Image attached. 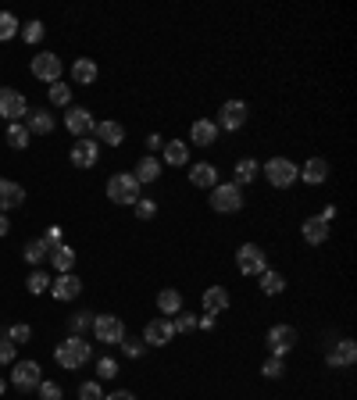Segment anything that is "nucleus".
<instances>
[{"mask_svg":"<svg viewBox=\"0 0 357 400\" xmlns=\"http://www.w3.org/2000/svg\"><path fill=\"white\" fill-rule=\"evenodd\" d=\"M50 104H57V107H68V104H72V86H65V83H54V86H50Z\"/></svg>","mask_w":357,"mask_h":400,"instance_id":"35","label":"nucleus"},{"mask_svg":"<svg viewBox=\"0 0 357 400\" xmlns=\"http://www.w3.org/2000/svg\"><path fill=\"white\" fill-rule=\"evenodd\" d=\"M93 133H97V143H107V147H122L126 143V129L118 122H100Z\"/></svg>","mask_w":357,"mask_h":400,"instance_id":"22","label":"nucleus"},{"mask_svg":"<svg viewBox=\"0 0 357 400\" xmlns=\"http://www.w3.org/2000/svg\"><path fill=\"white\" fill-rule=\"evenodd\" d=\"M97 161H100V143L97 140H79L72 147V164L75 168H93Z\"/></svg>","mask_w":357,"mask_h":400,"instance_id":"16","label":"nucleus"},{"mask_svg":"<svg viewBox=\"0 0 357 400\" xmlns=\"http://www.w3.org/2000/svg\"><path fill=\"white\" fill-rule=\"evenodd\" d=\"M164 161L175 164V168H183V164L190 161V143H186V140H168V143H164Z\"/></svg>","mask_w":357,"mask_h":400,"instance_id":"23","label":"nucleus"},{"mask_svg":"<svg viewBox=\"0 0 357 400\" xmlns=\"http://www.w3.org/2000/svg\"><path fill=\"white\" fill-rule=\"evenodd\" d=\"M40 382H43V372H40L36 361H22V365H15V372H11V386H18V389H36Z\"/></svg>","mask_w":357,"mask_h":400,"instance_id":"14","label":"nucleus"},{"mask_svg":"<svg viewBox=\"0 0 357 400\" xmlns=\"http://www.w3.org/2000/svg\"><path fill=\"white\" fill-rule=\"evenodd\" d=\"M353 361H357V343H353V339H339L336 351L329 354V365H332V368H350Z\"/></svg>","mask_w":357,"mask_h":400,"instance_id":"18","label":"nucleus"},{"mask_svg":"<svg viewBox=\"0 0 357 400\" xmlns=\"http://www.w3.org/2000/svg\"><path fill=\"white\" fill-rule=\"evenodd\" d=\"M18 18L11 15V11H0V43H8V40H15L18 36Z\"/></svg>","mask_w":357,"mask_h":400,"instance_id":"32","label":"nucleus"},{"mask_svg":"<svg viewBox=\"0 0 357 400\" xmlns=\"http://www.w3.org/2000/svg\"><path fill=\"white\" fill-rule=\"evenodd\" d=\"M90 325H93V315H90V311H79V315H72V318H68L72 336H83V329H90Z\"/></svg>","mask_w":357,"mask_h":400,"instance_id":"38","label":"nucleus"},{"mask_svg":"<svg viewBox=\"0 0 357 400\" xmlns=\"http://www.w3.org/2000/svg\"><path fill=\"white\" fill-rule=\"evenodd\" d=\"M29 336H32V329H29L25 322H18V325H11V329H8V339L15 343V347H18V343H25Z\"/></svg>","mask_w":357,"mask_h":400,"instance_id":"42","label":"nucleus"},{"mask_svg":"<svg viewBox=\"0 0 357 400\" xmlns=\"http://www.w3.org/2000/svg\"><path fill=\"white\" fill-rule=\"evenodd\" d=\"M157 311H161V318L178 315V311H183V293H178V290H161L157 293Z\"/></svg>","mask_w":357,"mask_h":400,"instance_id":"28","label":"nucleus"},{"mask_svg":"<svg viewBox=\"0 0 357 400\" xmlns=\"http://www.w3.org/2000/svg\"><path fill=\"white\" fill-rule=\"evenodd\" d=\"M79 400H104L100 382H83V386H79Z\"/></svg>","mask_w":357,"mask_h":400,"instance_id":"43","label":"nucleus"},{"mask_svg":"<svg viewBox=\"0 0 357 400\" xmlns=\"http://www.w3.org/2000/svg\"><path fill=\"white\" fill-rule=\"evenodd\" d=\"M29 136H32V133H29L22 122H8V143H11L15 150H25V147H29Z\"/></svg>","mask_w":357,"mask_h":400,"instance_id":"31","label":"nucleus"},{"mask_svg":"<svg viewBox=\"0 0 357 400\" xmlns=\"http://www.w3.org/2000/svg\"><path fill=\"white\" fill-rule=\"evenodd\" d=\"M93 336H97V343H122L126 325H122L118 315H97L93 318Z\"/></svg>","mask_w":357,"mask_h":400,"instance_id":"8","label":"nucleus"},{"mask_svg":"<svg viewBox=\"0 0 357 400\" xmlns=\"http://www.w3.org/2000/svg\"><path fill=\"white\" fill-rule=\"evenodd\" d=\"M133 207H136V218H140V222H150V218L157 214V204H154V200H147V197H140Z\"/></svg>","mask_w":357,"mask_h":400,"instance_id":"41","label":"nucleus"},{"mask_svg":"<svg viewBox=\"0 0 357 400\" xmlns=\"http://www.w3.org/2000/svg\"><path fill=\"white\" fill-rule=\"evenodd\" d=\"M65 126H68V133H75L79 140H86V136L97 129L93 114H90L86 107H68V114H65Z\"/></svg>","mask_w":357,"mask_h":400,"instance_id":"11","label":"nucleus"},{"mask_svg":"<svg viewBox=\"0 0 357 400\" xmlns=\"http://www.w3.org/2000/svg\"><path fill=\"white\" fill-rule=\"evenodd\" d=\"M97 375H100V379H114V375H118V365H114L111 358H100V361H97Z\"/></svg>","mask_w":357,"mask_h":400,"instance_id":"45","label":"nucleus"},{"mask_svg":"<svg viewBox=\"0 0 357 400\" xmlns=\"http://www.w3.org/2000/svg\"><path fill=\"white\" fill-rule=\"evenodd\" d=\"M171 329H175V332H193V329H197V318L178 311V315H171Z\"/></svg>","mask_w":357,"mask_h":400,"instance_id":"40","label":"nucleus"},{"mask_svg":"<svg viewBox=\"0 0 357 400\" xmlns=\"http://www.w3.org/2000/svg\"><path fill=\"white\" fill-rule=\"evenodd\" d=\"M261 176V164L254 161V157H243L240 164H236V186H247V183H254Z\"/></svg>","mask_w":357,"mask_h":400,"instance_id":"30","label":"nucleus"},{"mask_svg":"<svg viewBox=\"0 0 357 400\" xmlns=\"http://www.w3.org/2000/svg\"><path fill=\"white\" fill-rule=\"evenodd\" d=\"M29 133H36V136H50L54 133V114L47 107L29 111Z\"/></svg>","mask_w":357,"mask_h":400,"instance_id":"25","label":"nucleus"},{"mask_svg":"<svg viewBox=\"0 0 357 400\" xmlns=\"http://www.w3.org/2000/svg\"><path fill=\"white\" fill-rule=\"evenodd\" d=\"M247 122H250V107H247L243 100H225V104H222V119H218L214 126L236 133V129H243Z\"/></svg>","mask_w":357,"mask_h":400,"instance_id":"6","label":"nucleus"},{"mask_svg":"<svg viewBox=\"0 0 357 400\" xmlns=\"http://www.w3.org/2000/svg\"><path fill=\"white\" fill-rule=\"evenodd\" d=\"M304 240H308L311 247H322V243L329 240V225H325V222H322L318 214L304 222Z\"/></svg>","mask_w":357,"mask_h":400,"instance_id":"27","label":"nucleus"},{"mask_svg":"<svg viewBox=\"0 0 357 400\" xmlns=\"http://www.w3.org/2000/svg\"><path fill=\"white\" fill-rule=\"evenodd\" d=\"M50 293H54L57 301H75V297L83 293V282H79L75 272H65V275H57V279L50 282Z\"/></svg>","mask_w":357,"mask_h":400,"instance_id":"12","label":"nucleus"},{"mask_svg":"<svg viewBox=\"0 0 357 400\" xmlns=\"http://www.w3.org/2000/svg\"><path fill=\"white\" fill-rule=\"evenodd\" d=\"M190 183L200 186V190H214V186H218V168H214L211 161L193 164V168H190Z\"/></svg>","mask_w":357,"mask_h":400,"instance_id":"17","label":"nucleus"},{"mask_svg":"<svg viewBox=\"0 0 357 400\" xmlns=\"http://www.w3.org/2000/svg\"><path fill=\"white\" fill-rule=\"evenodd\" d=\"M147 147H150V150H161V147H164V140H161L157 133H150V136H147Z\"/></svg>","mask_w":357,"mask_h":400,"instance_id":"51","label":"nucleus"},{"mask_svg":"<svg viewBox=\"0 0 357 400\" xmlns=\"http://www.w3.org/2000/svg\"><path fill=\"white\" fill-rule=\"evenodd\" d=\"M4 389H8V382H4V379H0V393H4Z\"/></svg>","mask_w":357,"mask_h":400,"instance_id":"53","label":"nucleus"},{"mask_svg":"<svg viewBox=\"0 0 357 400\" xmlns=\"http://www.w3.org/2000/svg\"><path fill=\"white\" fill-rule=\"evenodd\" d=\"M190 140H193V147H211L218 140V126L211 119H197L193 129H190Z\"/></svg>","mask_w":357,"mask_h":400,"instance_id":"20","label":"nucleus"},{"mask_svg":"<svg viewBox=\"0 0 357 400\" xmlns=\"http://www.w3.org/2000/svg\"><path fill=\"white\" fill-rule=\"evenodd\" d=\"M261 171H265V179H268L275 190H286V186H293V183H296V164H293V161H286V157H272Z\"/></svg>","mask_w":357,"mask_h":400,"instance_id":"5","label":"nucleus"},{"mask_svg":"<svg viewBox=\"0 0 357 400\" xmlns=\"http://www.w3.org/2000/svg\"><path fill=\"white\" fill-rule=\"evenodd\" d=\"M22 40H25V43H40V40H43V22H29V25L22 29Z\"/></svg>","mask_w":357,"mask_h":400,"instance_id":"44","label":"nucleus"},{"mask_svg":"<svg viewBox=\"0 0 357 400\" xmlns=\"http://www.w3.org/2000/svg\"><path fill=\"white\" fill-rule=\"evenodd\" d=\"M171 336H175V329H171L168 318H154L143 329V343H147V347H164V343H171Z\"/></svg>","mask_w":357,"mask_h":400,"instance_id":"13","label":"nucleus"},{"mask_svg":"<svg viewBox=\"0 0 357 400\" xmlns=\"http://www.w3.org/2000/svg\"><path fill=\"white\" fill-rule=\"evenodd\" d=\"M54 358H57V365H61V368L75 372V368H83V365L93 358V347H90V343H86L83 336H68L65 343H57Z\"/></svg>","mask_w":357,"mask_h":400,"instance_id":"1","label":"nucleus"},{"mask_svg":"<svg viewBox=\"0 0 357 400\" xmlns=\"http://www.w3.org/2000/svg\"><path fill=\"white\" fill-rule=\"evenodd\" d=\"M296 179H304L308 186H322L329 179V161L325 157H311L304 168H296Z\"/></svg>","mask_w":357,"mask_h":400,"instance_id":"15","label":"nucleus"},{"mask_svg":"<svg viewBox=\"0 0 357 400\" xmlns=\"http://www.w3.org/2000/svg\"><path fill=\"white\" fill-rule=\"evenodd\" d=\"M0 114H4L8 122H18L22 114H29L25 97H22L18 90H11V86H0Z\"/></svg>","mask_w":357,"mask_h":400,"instance_id":"10","label":"nucleus"},{"mask_svg":"<svg viewBox=\"0 0 357 400\" xmlns=\"http://www.w3.org/2000/svg\"><path fill=\"white\" fill-rule=\"evenodd\" d=\"M11 361H15V343L0 339V365H11Z\"/></svg>","mask_w":357,"mask_h":400,"instance_id":"47","label":"nucleus"},{"mask_svg":"<svg viewBox=\"0 0 357 400\" xmlns=\"http://www.w3.org/2000/svg\"><path fill=\"white\" fill-rule=\"evenodd\" d=\"M36 389H40L43 400H61V386H57V382H40Z\"/></svg>","mask_w":357,"mask_h":400,"instance_id":"46","label":"nucleus"},{"mask_svg":"<svg viewBox=\"0 0 357 400\" xmlns=\"http://www.w3.org/2000/svg\"><path fill=\"white\" fill-rule=\"evenodd\" d=\"M265 343H268L272 358H286V354L296 347V329H293V325H272L268 336H265Z\"/></svg>","mask_w":357,"mask_h":400,"instance_id":"7","label":"nucleus"},{"mask_svg":"<svg viewBox=\"0 0 357 400\" xmlns=\"http://www.w3.org/2000/svg\"><path fill=\"white\" fill-rule=\"evenodd\" d=\"M25 286H29V293H36V297H40V293H47V290H50V275H47V272H32Z\"/></svg>","mask_w":357,"mask_h":400,"instance_id":"36","label":"nucleus"},{"mask_svg":"<svg viewBox=\"0 0 357 400\" xmlns=\"http://www.w3.org/2000/svg\"><path fill=\"white\" fill-rule=\"evenodd\" d=\"M261 290H265L268 297H275V293L286 290V279H282L279 272H261Z\"/></svg>","mask_w":357,"mask_h":400,"instance_id":"33","label":"nucleus"},{"mask_svg":"<svg viewBox=\"0 0 357 400\" xmlns=\"http://www.w3.org/2000/svg\"><path fill=\"white\" fill-rule=\"evenodd\" d=\"M43 243H47L50 250H54L57 243H61V225H50V229H47V236H43Z\"/></svg>","mask_w":357,"mask_h":400,"instance_id":"48","label":"nucleus"},{"mask_svg":"<svg viewBox=\"0 0 357 400\" xmlns=\"http://www.w3.org/2000/svg\"><path fill=\"white\" fill-rule=\"evenodd\" d=\"M229 290H225V286H207V290H204V311L207 315H222L225 308H229Z\"/></svg>","mask_w":357,"mask_h":400,"instance_id":"19","label":"nucleus"},{"mask_svg":"<svg viewBox=\"0 0 357 400\" xmlns=\"http://www.w3.org/2000/svg\"><path fill=\"white\" fill-rule=\"evenodd\" d=\"M25 200V190L11 179H0V211H8V207H22Z\"/></svg>","mask_w":357,"mask_h":400,"instance_id":"21","label":"nucleus"},{"mask_svg":"<svg viewBox=\"0 0 357 400\" xmlns=\"http://www.w3.org/2000/svg\"><path fill=\"white\" fill-rule=\"evenodd\" d=\"M8 233H11V222H8V214H4V211H0V240H4Z\"/></svg>","mask_w":357,"mask_h":400,"instance_id":"50","label":"nucleus"},{"mask_svg":"<svg viewBox=\"0 0 357 400\" xmlns=\"http://www.w3.org/2000/svg\"><path fill=\"white\" fill-rule=\"evenodd\" d=\"M118 347H122V354H126V358H143L147 343H143V339H129V336H122V343H118Z\"/></svg>","mask_w":357,"mask_h":400,"instance_id":"37","label":"nucleus"},{"mask_svg":"<svg viewBox=\"0 0 357 400\" xmlns=\"http://www.w3.org/2000/svg\"><path fill=\"white\" fill-rule=\"evenodd\" d=\"M97 61H90V57H79V61L72 65V79L79 83V86H90V83H97Z\"/></svg>","mask_w":357,"mask_h":400,"instance_id":"29","label":"nucleus"},{"mask_svg":"<svg viewBox=\"0 0 357 400\" xmlns=\"http://www.w3.org/2000/svg\"><path fill=\"white\" fill-rule=\"evenodd\" d=\"M104 400H136V396H133L129 389H118V393H107Z\"/></svg>","mask_w":357,"mask_h":400,"instance_id":"49","label":"nucleus"},{"mask_svg":"<svg viewBox=\"0 0 357 400\" xmlns=\"http://www.w3.org/2000/svg\"><path fill=\"white\" fill-rule=\"evenodd\" d=\"M32 75L40 79V83H61V57L57 54H36L32 57Z\"/></svg>","mask_w":357,"mask_h":400,"instance_id":"9","label":"nucleus"},{"mask_svg":"<svg viewBox=\"0 0 357 400\" xmlns=\"http://www.w3.org/2000/svg\"><path fill=\"white\" fill-rule=\"evenodd\" d=\"M211 207L218 211V214H236L243 207V190L236 186V183H218L214 190H211Z\"/></svg>","mask_w":357,"mask_h":400,"instance_id":"3","label":"nucleus"},{"mask_svg":"<svg viewBox=\"0 0 357 400\" xmlns=\"http://www.w3.org/2000/svg\"><path fill=\"white\" fill-rule=\"evenodd\" d=\"M261 375H265V379H282V375H286V365H282V358H268V361L261 365Z\"/></svg>","mask_w":357,"mask_h":400,"instance_id":"39","label":"nucleus"},{"mask_svg":"<svg viewBox=\"0 0 357 400\" xmlns=\"http://www.w3.org/2000/svg\"><path fill=\"white\" fill-rule=\"evenodd\" d=\"M161 171H164V168H161L157 157H143V161L136 164V176H133V179H136L140 186H143V183H157V179H161Z\"/></svg>","mask_w":357,"mask_h":400,"instance_id":"26","label":"nucleus"},{"mask_svg":"<svg viewBox=\"0 0 357 400\" xmlns=\"http://www.w3.org/2000/svg\"><path fill=\"white\" fill-rule=\"evenodd\" d=\"M236 268H240L243 275H261V272H268V257L258 243H243L240 250H236Z\"/></svg>","mask_w":357,"mask_h":400,"instance_id":"4","label":"nucleus"},{"mask_svg":"<svg viewBox=\"0 0 357 400\" xmlns=\"http://www.w3.org/2000/svg\"><path fill=\"white\" fill-rule=\"evenodd\" d=\"M107 200H114V204H136L140 200V183L129 176V171H118V176L107 179Z\"/></svg>","mask_w":357,"mask_h":400,"instance_id":"2","label":"nucleus"},{"mask_svg":"<svg viewBox=\"0 0 357 400\" xmlns=\"http://www.w3.org/2000/svg\"><path fill=\"white\" fill-rule=\"evenodd\" d=\"M25 261H29V265H43V261H50V247H47L43 240H32V243L25 247Z\"/></svg>","mask_w":357,"mask_h":400,"instance_id":"34","label":"nucleus"},{"mask_svg":"<svg viewBox=\"0 0 357 400\" xmlns=\"http://www.w3.org/2000/svg\"><path fill=\"white\" fill-rule=\"evenodd\" d=\"M214 322H218V318H214V315H204V318H200V322H197V325H200V329H214Z\"/></svg>","mask_w":357,"mask_h":400,"instance_id":"52","label":"nucleus"},{"mask_svg":"<svg viewBox=\"0 0 357 400\" xmlns=\"http://www.w3.org/2000/svg\"><path fill=\"white\" fill-rule=\"evenodd\" d=\"M50 265H54L57 272H61V275H65V272H72V268H75V250H72L68 243H57V247L50 250Z\"/></svg>","mask_w":357,"mask_h":400,"instance_id":"24","label":"nucleus"}]
</instances>
